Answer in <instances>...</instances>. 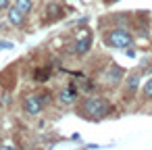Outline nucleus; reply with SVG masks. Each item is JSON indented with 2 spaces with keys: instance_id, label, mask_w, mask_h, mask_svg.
I'll return each mask as SVG.
<instances>
[{
  "instance_id": "ddd939ff",
  "label": "nucleus",
  "mask_w": 152,
  "mask_h": 150,
  "mask_svg": "<svg viewBox=\"0 0 152 150\" xmlns=\"http://www.w3.org/2000/svg\"><path fill=\"white\" fill-rule=\"evenodd\" d=\"M142 98L144 100H152V77L146 83H142Z\"/></svg>"
},
{
  "instance_id": "39448f33",
  "label": "nucleus",
  "mask_w": 152,
  "mask_h": 150,
  "mask_svg": "<svg viewBox=\"0 0 152 150\" xmlns=\"http://www.w3.org/2000/svg\"><path fill=\"white\" fill-rule=\"evenodd\" d=\"M27 15L25 13H21L17 7H11L9 11H7V19H9V23L13 25V27H23L25 23H27V19H25Z\"/></svg>"
},
{
  "instance_id": "f8f14e48",
  "label": "nucleus",
  "mask_w": 152,
  "mask_h": 150,
  "mask_svg": "<svg viewBox=\"0 0 152 150\" xmlns=\"http://www.w3.org/2000/svg\"><path fill=\"white\" fill-rule=\"evenodd\" d=\"M50 75H52L50 67H38L36 73H34V77H36L38 81H46V79H50Z\"/></svg>"
},
{
  "instance_id": "20e7f679",
  "label": "nucleus",
  "mask_w": 152,
  "mask_h": 150,
  "mask_svg": "<svg viewBox=\"0 0 152 150\" xmlns=\"http://www.w3.org/2000/svg\"><path fill=\"white\" fill-rule=\"evenodd\" d=\"M15 83H17V67L15 65L7 67L4 71H0V86L2 88L11 90V88H15Z\"/></svg>"
},
{
  "instance_id": "2eb2a0df",
  "label": "nucleus",
  "mask_w": 152,
  "mask_h": 150,
  "mask_svg": "<svg viewBox=\"0 0 152 150\" xmlns=\"http://www.w3.org/2000/svg\"><path fill=\"white\" fill-rule=\"evenodd\" d=\"M110 2H113V0H104V4H110Z\"/></svg>"
},
{
  "instance_id": "f257e3e1",
  "label": "nucleus",
  "mask_w": 152,
  "mask_h": 150,
  "mask_svg": "<svg viewBox=\"0 0 152 150\" xmlns=\"http://www.w3.org/2000/svg\"><path fill=\"white\" fill-rule=\"evenodd\" d=\"M113 110L110 102L102 96H92V98H86L79 106V115L88 121H100L104 117H108Z\"/></svg>"
},
{
  "instance_id": "423d86ee",
  "label": "nucleus",
  "mask_w": 152,
  "mask_h": 150,
  "mask_svg": "<svg viewBox=\"0 0 152 150\" xmlns=\"http://www.w3.org/2000/svg\"><path fill=\"white\" fill-rule=\"evenodd\" d=\"M140 88H142V86H140V73H131V75H127V79H125V96H127V98L133 96Z\"/></svg>"
},
{
  "instance_id": "6e6552de",
  "label": "nucleus",
  "mask_w": 152,
  "mask_h": 150,
  "mask_svg": "<svg viewBox=\"0 0 152 150\" xmlns=\"http://www.w3.org/2000/svg\"><path fill=\"white\" fill-rule=\"evenodd\" d=\"M61 17H63V7L58 2H50L46 7V19L48 21H58Z\"/></svg>"
},
{
  "instance_id": "0eeeda50",
  "label": "nucleus",
  "mask_w": 152,
  "mask_h": 150,
  "mask_svg": "<svg viewBox=\"0 0 152 150\" xmlns=\"http://www.w3.org/2000/svg\"><path fill=\"white\" fill-rule=\"evenodd\" d=\"M123 75H125V69H123L121 65H113V67L106 71V81H108V83H119V81L123 79Z\"/></svg>"
},
{
  "instance_id": "9d476101",
  "label": "nucleus",
  "mask_w": 152,
  "mask_h": 150,
  "mask_svg": "<svg viewBox=\"0 0 152 150\" xmlns=\"http://www.w3.org/2000/svg\"><path fill=\"white\" fill-rule=\"evenodd\" d=\"M90 46H92V38L88 34H83V40H77V44H75V52L86 54V52H90Z\"/></svg>"
},
{
  "instance_id": "4468645a",
  "label": "nucleus",
  "mask_w": 152,
  "mask_h": 150,
  "mask_svg": "<svg viewBox=\"0 0 152 150\" xmlns=\"http://www.w3.org/2000/svg\"><path fill=\"white\" fill-rule=\"evenodd\" d=\"M13 7V2L11 0H0V13H4V11H9Z\"/></svg>"
},
{
  "instance_id": "9b49d317",
  "label": "nucleus",
  "mask_w": 152,
  "mask_h": 150,
  "mask_svg": "<svg viewBox=\"0 0 152 150\" xmlns=\"http://www.w3.org/2000/svg\"><path fill=\"white\" fill-rule=\"evenodd\" d=\"M15 7H17L21 13L29 15V13L34 11V0H15Z\"/></svg>"
},
{
  "instance_id": "7ed1b4c3",
  "label": "nucleus",
  "mask_w": 152,
  "mask_h": 150,
  "mask_svg": "<svg viewBox=\"0 0 152 150\" xmlns=\"http://www.w3.org/2000/svg\"><path fill=\"white\" fill-rule=\"evenodd\" d=\"M21 106H23V110H25L27 115H38V113H42L44 102H42L40 94H31V96H25V98H23Z\"/></svg>"
},
{
  "instance_id": "f03ea898",
  "label": "nucleus",
  "mask_w": 152,
  "mask_h": 150,
  "mask_svg": "<svg viewBox=\"0 0 152 150\" xmlns=\"http://www.w3.org/2000/svg\"><path fill=\"white\" fill-rule=\"evenodd\" d=\"M104 42L110 48H129L133 44V36L125 27H115V29H108L104 34Z\"/></svg>"
},
{
  "instance_id": "1a4fd4ad",
  "label": "nucleus",
  "mask_w": 152,
  "mask_h": 150,
  "mask_svg": "<svg viewBox=\"0 0 152 150\" xmlns=\"http://www.w3.org/2000/svg\"><path fill=\"white\" fill-rule=\"evenodd\" d=\"M77 100V92L73 90V88H63L61 92H58V102H63V104H73Z\"/></svg>"
}]
</instances>
